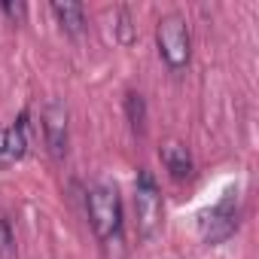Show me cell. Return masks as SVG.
<instances>
[{
    "label": "cell",
    "mask_w": 259,
    "mask_h": 259,
    "mask_svg": "<svg viewBox=\"0 0 259 259\" xmlns=\"http://www.w3.org/2000/svg\"><path fill=\"white\" fill-rule=\"evenodd\" d=\"M116 37H119L122 46H132L135 37H138V31H135V25H132V13H128L125 7L116 10Z\"/></svg>",
    "instance_id": "cell-10"
},
{
    "label": "cell",
    "mask_w": 259,
    "mask_h": 259,
    "mask_svg": "<svg viewBox=\"0 0 259 259\" xmlns=\"http://www.w3.org/2000/svg\"><path fill=\"white\" fill-rule=\"evenodd\" d=\"M159 159H162V165L168 168V174H171L174 180H186V177H192V156H189L186 144H180V141H168V144H162Z\"/></svg>",
    "instance_id": "cell-6"
},
{
    "label": "cell",
    "mask_w": 259,
    "mask_h": 259,
    "mask_svg": "<svg viewBox=\"0 0 259 259\" xmlns=\"http://www.w3.org/2000/svg\"><path fill=\"white\" fill-rule=\"evenodd\" d=\"M125 116H128V125H132L135 135L147 132V104H144L141 92H128L125 95Z\"/></svg>",
    "instance_id": "cell-8"
},
{
    "label": "cell",
    "mask_w": 259,
    "mask_h": 259,
    "mask_svg": "<svg viewBox=\"0 0 259 259\" xmlns=\"http://www.w3.org/2000/svg\"><path fill=\"white\" fill-rule=\"evenodd\" d=\"M85 207H89V223L95 229V235L110 244L119 238L122 232V198H119V186L113 180H95L85 192Z\"/></svg>",
    "instance_id": "cell-1"
},
{
    "label": "cell",
    "mask_w": 259,
    "mask_h": 259,
    "mask_svg": "<svg viewBox=\"0 0 259 259\" xmlns=\"http://www.w3.org/2000/svg\"><path fill=\"white\" fill-rule=\"evenodd\" d=\"M28 153V122H25V116L13 125V128H7V159L10 162H16V159H22Z\"/></svg>",
    "instance_id": "cell-9"
},
{
    "label": "cell",
    "mask_w": 259,
    "mask_h": 259,
    "mask_svg": "<svg viewBox=\"0 0 259 259\" xmlns=\"http://www.w3.org/2000/svg\"><path fill=\"white\" fill-rule=\"evenodd\" d=\"M43 141L52 153V159H64L67 141H70V128H67V107L61 101H49L43 107Z\"/></svg>",
    "instance_id": "cell-5"
},
{
    "label": "cell",
    "mask_w": 259,
    "mask_h": 259,
    "mask_svg": "<svg viewBox=\"0 0 259 259\" xmlns=\"http://www.w3.org/2000/svg\"><path fill=\"white\" fill-rule=\"evenodd\" d=\"M16 250V235H13V226L7 220V213H0V259H10Z\"/></svg>",
    "instance_id": "cell-11"
},
{
    "label": "cell",
    "mask_w": 259,
    "mask_h": 259,
    "mask_svg": "<svg viewBox=\"0 0 259 259\" xmlns=\"http://www.w3.org/2000/svg\"><path fill=\"white\" fill-rule=\"evenodd\" d=\"M7 153V128H0V156Z\"/></svg>",
    "instance_id": "cell-13"
},
{
    "label": "cell",
    "mask_w": 259,
    "mask_h": 259,
    "mask_svg": "<svg viewBox=\"0 0 259 259\" xmlns=\"http://www.w3.org/2000/svg\"><path fill=\"white\" fill-rule=\"evenodd\" d=\"M156 43H159L162 61L174 73L186 70V64L192 58V37H189V28H186V19L183 16H177V13L162 16L159 25H156Z\"/></svg>",
    "instance_id": "cell-2"
},
{
    "label": "cell",
    "mask_w": 259,
    "mask_h": 259,
    "mask_svg": "<svg viewBox=\"0 0 259 259\" xmlns=\"http://www.w3.org/2000/svg\"><path fill=\"white\" fill-rule=\"evenodd\" d=\"M135 210H138V232L144 238H153L156 229L162 226V195L156 186V177L141 168L138 186H135Z\"/></svg>",
    "instance_id": "cell-3"
},
{
    "label": "cell",
    "mask_w": 259,
    "mask_h": 259,
    "mask_svg": "<svg viewBox=\"0 0 259 259\" xmlns=\"http://www.w3.org/2000/svg\"><path fill=\"white\" fill-rule=\"evenodd\" d=\"M0 10H4L13 22H22L25 19V4H0Z\"/></svg>",
    "instance_id": "cell-12"
},
{
    "label": "cell",
    "mask_w": 259,
    "mask_h": 259,
    "mask_svg": "<svg viewBox=\"0 0 259 259\" xmlns=\"http://www.w3.org/2000/svg\"><path fill=\"white\" fill-rule=\"evenodd\" d=\"M198 226H201V238L207 244H220L226 238L235 235L238 229V210H235V192H226L223 201H217L210 210H204L198 217Z\"/></svg>",
    "instance_id": "cell-4"
},
{
    "label": "cell",
    "mask_w": 259,
    "mask_h": 259,
    "mask_svg": "<svg viewBox=\"0 0 259 259\" xmlns=\"http://www.w3.org/2000/svg\"><path fill=\"white\" fill-rule=\"evenodd\" d=\"M52 13H55V19H58L64 34L79 37L85 31V10H82V4H76V0H55Z\"/></svg>",
    "instance_id": "cell-7"
}]
</instances>
